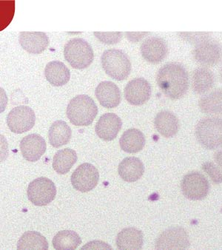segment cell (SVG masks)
<instances>
[{
	"mask_svg": "<svg viewBox=\"0 0 222 250\" xmlns=\"http://www.w3.org/2000/svg\"><path fill=\"white\" fill-rule=\"evenodd\" d=\"M156 83L162 93L171 99H178L188 90V74L184 66L168 63L158 70Z\"/></svg>",
	"mask_w": 222,
	"mask_h": 250,
	"instance_id": "obj_1",
	"label": "cell"
},
{
	"mask_svg": "<svg viewBox=\"0 0 222 250\" xmlns=\"http://www.w3.org/2000/svg\"><path fill=\"white\" fill-rule=\"evenodd\" d=\"M97 113L96 103L87 95H79L73 98L67 107V116L70 122L80 127L91 125Z\"/></svg>",
	"mask_w": 222,
	"mask_h": 250,
	"instance_id": "obj_2",
	"label": "cell"
},
{
	"mask_svg": "<svg viewBox=\"0 0 222 250\" xmlns=\"http://www.w3.org/2000/svg\"><path fill=\"white\" fill-rule=\"evenodd\" d=\"M102 64L105 73L117 81L126 80L131 72L129 58L123 51L118 49L105 51L102 55Z\"/></svg>",
	"mask_w": 222,
	"mask_h": 250,
	"instance_id": "obj_3",
	"label": "cell"
},
{
	"mask_svg": "<svg viewBox=\"0 0 222 250\" xmlns=\"http://www.w3.org/2000/svg\"><path fill=\"white\" fill-rule=\"evenodd\" d=\"M196 136L200 145L207 149L222 146V119L209 117L201 119L196 127Z\"/></svg>",
	"mask_w": 222,
	"mask_h": 250,
	"instance_id": "obj_4",
	"label": "cell"
},
{
	"mask_svg": "<svg viewBox=\"0 0 222 250\" xmlns=\"http://www.w3.org/2000/svg\"><path fill=\"white\" fill-rule=\"evenodd\" d=\"M66 61L75 69H85L93 62L94 54L91 46L83 39H72L64 48Z\"/></svg>",
	"mask_w": 222,
	"mask_h": 250,
	"instance_id": "obj_5",
	"label": "cell"
},
{
	"mask_svg": "<svg viewBox=\"0 0 222 250\" xmlns=\"http://www.w3.org/2000/svg\"><path fill=\"white\" fill-rule=\"evenodd\" d=\"M27 195L31 203L36 206L44 207L55 199L57 195V188L50 179L40 177L29 184Z\"/></svg>",
	"mask_w": 222,
	"mask_h": 250,
	"instance_id": "obj_6",
	"label": "cell"
},
{
	"mask_svg": "<svg viewBox=\"0 0 222 250\" xmlns=\"http://www.w3.org/2000/svg\"><path fill=\"white\" fill-rule=\"evenodd\" d=\"M181 191L186 198L192 201L204 199L210 191V184L204 175L199 172H191L183 178Z\"/></svg>",
	"mask_w": 222,
	"mask_h": 250,
	"instance_id": "obj_7",
	"label": "cell"
},
{
	"mask_svg": "<svg viewBox=\"0 0 222 250\" xmlns=\"http://www.w3.org/2000/svg\"><path fill=\"white\" fill-rule=\"evenodd\" d=\"M36 116L34 110L27 106H19L11 110L7 116V124L13 133L29 131L35 125Z\"/></svg>",
	"mask_w": 222,
	"mask_h": 250,
	"instance_id": "obj_8",
	"label": "cell"
},
{
	"mask_svg": "<svg viewBox=\"0 0 222 250\" xmlns=\"http://www.w3.org/2000/svg\"><path fill=\"white\" fill-rule=\"evenodd\" d=\"M99 179L98 169L91 164L84 163L79 165L72 174L71 184L76 190L88 192L96 188Z\"/></svg>",
	"mask_w": 222,
	"mask_h": 250,
	"instance_id": "obj_9",
	"label": "cell"
},
{
	"mask_svg": "<svg viewBox=\"0 0 222 250\" xmlns=\"http://www.w3.org/2000/svg\"><path fill=\"white\" fill-rule=\"evenodd\" d=\"M189 247L188 234L179 227L163 232L157 238L155 246L156 250H187Z\"/></svg>",
	"mask_w": 222,
	"mask_h": 250,
	"instance_id": "obj_10",
	"label": "cell"
},
{
	"mask_svg": "<svg viewBox=\"0 0 222 250\" xmlns=\"http://www.w3.org/2000/svg\"><path fill=\"white\" fill-rule=\"evenodd\" d=\"M193 57L200 64L212 66L218 64L222 58V47L213 40H204L196 45Z\"/></svg>",
	"mask_w": 222,
	"mask_h": 250,
	"instance_id": "obj_11",
	"label": "cell"
},
{
	"mask_svg": "<svg viewBox=\"0 0 222 250\" xmlns=\"http://www.w3.org/2000/svg\"><path fill=\"white\" fill-rule=\"evenodd\" d=\"M151 96V86L143 78H136L128 83L125 89V97L132 105H142Z\"/></svg>",
	"mask_w": 222,
	"mask_h": 250,
	"instance_id": "obj_12",
	"label": "cell"
},
{
	"mask_svg": "<svg viewBox=\"0 0 222 250\" xmlns=\"http://www.w3.org/2000/svg\"><path fill=\"white\" fill-rule=\"evenodd\" d=\"M122 119L115 113L102 115L95 127L96 135L102 140L110 142L116 139L122 128Z\"/></svg>",
	"mask_w": 222,
	"mask_h": 250,
	"instance_id": "obj_13",
	"label": "cell"
},
{
	"mask_svg": "<svg viewBox=\"0 0 222 250\" xmlns=\"http://www.w3.org/2000/svg\"><path fill=\"white\" fill-rule=\"evenodd\" d=\"M168 53L167 43L157 37L147 39L141 46V54L148 62L157 64L161 62Z\"/></svg>",
	"mask_w": 222,
	"mask_h": 250,
	"instance_id": "obj_14",
	"label": "cell"
},
{
	"mask_svg": "<svg viewBox=\"0 0 222 250\" xmlns=\"http://www.w3.org/2000/svg\"><path fill=\"white\" fill-rule=\"evenodd\" d=\"M20 150L26 160L31 162H37L45 153V141L40 135H28L22 139Z\"/></svg>",
	"mask_w": 222,
	"mask_h": 250,
	"instance_id": "obj_15",
	"label": "cell"
},
{
	"mask_svg": "<svg viewBox=\"0 0 222 250\" xmlns=\"http://www.w3.org/2000/svg\"><path fill=\"white\" fill-rule=\"evenodd\" d=\"M96 98L102 107L114 108L121 102V91L112 82L105 81L99 84L96 89Z\"/></svg>",
	"mask_w": 222,
	"mask_h": 250,
	"instance_id": "obj_16",
	"label": "cell"
},
{
	"mask_svg": "<svg viewBox=\"0 0 222 250\" xmlns=\"http://www.w3.org/2000/svg\"><path fill=\"white\" fill-rule=\"evenodd\" d=\"M20 45L31 54H40L49 44L47 36L43 32H22L19 37Z\"/></svg>",
	"mask_w": 222,
	"mask_h": 250,
	"instance_id": "obj_17",
	"label": "cell"
},
{
	"mask_svg": "<svg viewBox=\"0 0 222 250\" xmlns=\"http://www.w3.org/2000/svg\"><path fill=\"white\" fill-rule=\"evenodd\" d=\"M143 244V233L136 228H125L116 237V246L119 250H141Z\"/></svg>",
	"mask_w": 222,
	"mask_h": 250,
	"instance_id": "obj_18",
	"label": "cell"
},
{
	"mask_svg": "<svg viewBox=\"0 0 222 250\" xmlns=\"http://www.w3.org/2000/svg\"><path fill=\"white\" fill-rule=\"evenodd\" d=\"M119 176L127 182H135L141 179L145 172V167L136 157L125 158L118 167Z\"/></svg>",
	"mask_w": 222,
	"mask_h": 250,
	"instance_id": "obj_19",
	"label": "cell"
},
{
	"mask_svg": "<svg viewBox=\"0 0 222 250\" xmlns=\"http://www.w3.org/2000/svg\"><path fill=\"white\" fill-rule=\"evenodd\" d=\"M157 131L165 138H172L178 133L179 122L177 116L170 111L159 112L154 120Z\"/></svg>",
	"mask_w": 222,
	"mask_h": 250,
	"instance_id": "obj_20",
	"label": "cell"
},
{
	"mask_svg": "<svg viewBox=\"0 0 222 250\" xmlns=\"http://www.w3.org/2000/svg\"><path fill=\"white\" fill-rule=\"evenodd\" d=\"M44 76L50 84L56 87H61L68 83L70 73L64 63L60 61H53L46 65Z\"/></svg>",
	"mask_w": 222,
	"mask_h": 250,
	"instance_id": "obj_21",
	"label": "cell"
},
{
	"mask_svg": "<svg viewBox=\"0 0 222 250\" xmlns=\"http://www.w3.org/2000/svg\"><path fill=\"white\" fill-rule=\"evenodd\" d=\"M121 149L128 153H136L141 151L145 145V137L138 129L126 130L119 139Z\"/></svg>",
	"mask_w": 222,
	"mask_h": 250,
	"instance_id": "obj_22",
	"label": "cell"
},
{
	"mask_svg": "<svg viewBox=\"0 0 222 250\" xmlns=\"http://www.w3.org/2000/svg\"><path fill=\"white\" fill-rule=\"evenodd\" d=\"M72 130L64 121L53 122L49 130L48 138L50 145L55 148L61 147L70 142Z\"/></svg>",
	"mask_w": 222,
	"mask_h": 250,
	"instance_id": "obj_23",
	"label": "cell"
},
{
	"mask_svg": "<svg viewBox=\"0 0 222 250\" xmlns=\"http://www.w3.org/2000/svg\"><path fill=\"white\" fill-rule=\"evenodd\" d=\"M77 159V154L73 149L70 148L60 149L53 157V169L60 175L67 174L75 165Z\"/></svg>",
	"mask_w": 222,
	"mask_h": 250,
	"instance_id": "obj_24",
	"label": "cell"
},
{
	"mask_svg": "<svg viewBox=\"0 0 222 250\" xmlns=\"http://www.w3.org/2000/svg\"><path fill=\"white\" fill-rule=\"evenodd\" d=\"M193 90L197 94H204L210 90L214 84V76L212 71L206 67H199L193 72Z\"/></svg>",
	"mask_w": 222,
	"mask_h": 250,
	"instance_id": "obj_25",
	"label": "cell"
},
{
	"mask_svg": "<svg viewBox=\"0 0 222 250\" xmlns=\"http://www.w3.org/2000/svg\"><path fill=\"white\" fill-rule=\"evenodd\" d=\"M48 247L47 239L35 231L24 232L17 243L18 250H48Z\"/></svg>",
	"mask_w": 222,
	"mask_h": 250,
	"instance_id": "obj_26",
	"label": "cell"
},
{
	"mask_svg": "<svg viewBox=\"0 0 222 250\" xmlns=\"http://www.w3.org/2000/svg\"><path fill=\"white\" fill-rule=\"evenodd\" d=\"M81 243L79 234L72 230L60 231L53 238V247L57 250H76Z\"/></svg>",
	"mask_w": 222,
	"mask_h": 250,
	"instance_id": "obj_27",
	"label": "cell"
},
{
	"mask_svg": "<svg viewBox=\"0 0 222 250\" xmlns=\"http://www.w3.org/2000/svg\"><path fill=\"white\" fill-rule=\"evenodd\" d=\"M201 111L207 114H222V89L215 90L200 99Z\"/></svg>",
	"mask_w": 222,
	"mask_h": 250,
	"instance_id": "obj_28",
	"label": "cell"
},
{
	"mask_svg": "<svg viewBox=\"0 0 222 250\" xmlns=\"http://www.w3.org/2000/svg\"><path fill=\"white\" fill-rule=\"evenodd\" d=\"M178 34L184 41L196 44L210 39V33L207 32H181Z\"/></svg>",
	"mask_w": 222,
	"mask_h": 250,
	"instance_id": "obj_29",
	"label": "cell"
},
{
	"mask_svg": "<svg viewBox=\"0 0 222 250\" xmlns=\"http://www.w3.org/2000/svg\"><path fill=\"white\" fill-rule=\"evenodd\" d=\"M203 170L210 176L213 183L219 185L222 182V174L221 171L218 169L217 167L213 162H207L203 164Z\"/></svg>",
	"mask_w": 222,
	"mask_h": 250,
	"instance_id": "obj_30",
	"label": "cell"
},
{
	"mask_svg": "<svg viewBox=\"0 0 222 250\" xmlns=\"http://www.w3.org/2000/svg\"><path fill=\"white\" fill-rule=\"evenodd\" d=\"M96 38L107 44H114L119 42L122 38V32H94Z\"/></svg>",
	"mask_w": 222,
	"mask_h": 250,
	"instance_id": "obj_31",
	"label": "cell"
},
{
	"mask_svg": "<svg viewBox=\"0 0 222 250\" xmlns=\"http://www.w3.org/2000/svg\"><path fill=\"white\" fill-rule=\"evenodd\" d=\"M82 250H113V248L103 241H93L82 247Z\"/></svg>",
	"mask_w": 222,
	"mask_h": 250,
	"instance_id": "obj_32",
	"label": "cell"
},
{
	"mask_svg": "<svg viewBox=\"0 0 222 250\" xmlns=\"http://www.w3.org/2000/svg\"><path fill=\"white\" fill-rule=\"evenodd\" d=\"M214 159L216 163L218 164V165H219L221 169H222V150H219V152H217V153L215 154Z\"/></svg>",
	"mask_w": 222,
	"mask_h": 250,
	"instance_id": "obj_33",
	"label": "cell"
},
{
	"mask_svg": "<svg viewBox=\"0 0 222 250\" xmlns=\"http://www.w3.org/2000/svg\"><path fill=\"white\" fill-rule=\"evenodd\" d=\"M221 76H222V70H221Z\"/></svg>",
	"mask_w": 222,
	"mask_h": 250,
	"instance_id": "obj_34",
	"label": "cell"
}]
</instances>
